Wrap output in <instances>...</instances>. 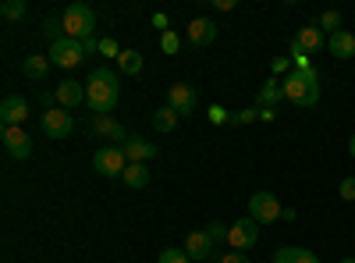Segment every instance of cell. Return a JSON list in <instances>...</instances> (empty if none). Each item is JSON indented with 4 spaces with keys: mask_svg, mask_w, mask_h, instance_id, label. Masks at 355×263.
I'll return each instance as SVG.
<instances>
[{
    "mask_svg": "<svg viewBox=\"0 0 355 263\" xmlns=\"http://www.w3.org/2000/svg\"><path fill=\"white\" fill-rule=\"evenodd\" d=\"M121 96V85H117V71L110 68H93L85 82V103L93 114H110Z\"/></svg>",
    "mask_w": 355,
    "mask_h": 263,
    "instance_id": "6da1fadb",
    "label": "cell"
},
{
    "mask_svg": "<svg viewBox=\"0 0 355 263\" xmlns=\"http://www.w3.org/2000/svg\"><path fill=\"white\" fill-rule=\"evenodd\" d=\"M281 85H284V100H291L295 107H316L320 103V75H316V68H291Z\"/></svg>",
    "mask_w": 355,
    "mask_h": 263,
    "instance_id": "7a4b0ae2",
    "label": "cell"
},
{
    "mask_svg": "<svg viewBox=\"0 0 355 263\" xmlns=\"http://www.w3.org/2000/svg\"><path fill=\"white\" fill-rule=\"evenodd\" d=\"M61 18H64V36H68V40H78V43L93 40L96 11L89 8V4H68V8L61 11Z\"/></svg>",
    "mask_w": 355,
    "mask_h": 263,
    "instance_id": "3957f363",
    "label": "cell"
},
{
    "mask_svg": "<svg viewBox=\"0 0 355 263\" xmlns=\"http://www.w3.org/2000/svg\"><path fill=\"white\" fill-rule=\"evenodd\" d=\"M125 167H128V157H125L121 146H103L93 157V171H100L103 178H121Z\"/></svg>",
    "mask_w": 355,
    "mask_h": 263,
    "instance_id": "277c9868",
    "label": "cell"
},
{
    "mask_svg": "<svg viewBox=\"0 0 355 263\" xmlns=\"http://www.w3.org/2000/svg\"><path fill=\"white\" fill-rule=\"evenodd\" d=\"M281 214H284V207H281V199H277L274 192H256V196H249V217H252L256 224H274Z\"/></svg>",
    "mask_w": 355,
    "mask_h": 263,
    "instance_id": "5b68a950",
    "label": "cell"
},
{
    "mask_svg": "<svg viewBox=\"0 0 355 263\" xmlns=\"http://www.w3.org/2000/svg\"><path fill=\"white\" fill-rule=\"evenodd\" d=\"M85 61V46L78 43V40H57V43H50V65H57V68H78Z\"/></svg>",
    "mask_w": 355,
    "mask_h": 263,
    "instance_id": "8992f818",
    "label": "cell"
},
{
    "mask_svg": "<svg viewBox=\"0 0 355 263\" xmlns=\"http://www.w3.org/2000/svg\"><path fill=\"white\" fill-rule=\"evenodd\" d=\"M256 242H259V224H256L252 217H242V221H234V224L227 228V246H231V249L245 253V249H252Z\"/></svg>",
    "mask_w": 355,
    "mask_h": 263,
    "instance_id": "52a82bcc",
    "label": "cell"
},
{
    "mask_svg": "<svg viewBox=\"0 0 355 263\" xmlns=\"http://www.w3.org/2000/svg\"><path fill=\"white\" fill-rule=\"evenodd\" d=\"M43 132H46L50 139H68V135L75 132L71 110H64V107H50V110L43 114Z\"/></svg>",
    "mask_w": 355,
    "mask_h": 263,
    "instance_id": "ba28073f",
    "label": "cell"
},
{
    "mask_svg": "<svg viewBox=\"0 0 355 263\" xmlns=\"http://www.w3.org/2000/svg\"><path fill=\"white\" fill-rule=\"evenodd\" d=\"M167 107L178 114V118H192V110H196V90L185 82H174L171 90H167Z\"/></svg>",
    "mask_w": 355,
    "mask_h": 263,
    "instance_id": "9c48e42d",
    "label": "cell"
},
{
    "mask_svg": "<svg viewBox=\"0 0 355 263\" xmlns=\"http://www.w3.org/2000/svg\"><path fill=\"white\" fill-rule=\"evenodd\" d=\"M28 118V103L21 96H4V103H0V121H4V128H21Z\"/></svg>",
    "mask_w": 355,
    "mask_h": 263,
    "instance_id": "30bf717a",
    "label": "cell"
},
{
    "mask_svg": "<svg viewBox=\"0 0 355 263\" xmlns=\"http://www.w3.org/2000/svg\"><path fill=\"white\" fill-rule=\"evenodd\" d=\"M53 100H57V107H64V110H75L78 103H85V85H78L75 78H64V82H57V90H53Z\"/></svg>",
    "mask_w": 355,
    "mask_h": 263,
    "instance_id": "8fae6325",
    "label": "cell"
},
{
    "mask_svg": "<svg viewBox=\"0 0 355 263\" xmlns=\"http://www.w3.org/2000/svg\"><path fill=\"white\" fill-rule=\"evenodd\" d=\"M0 139H4V150H8L11 160H25L28 153H33V139H28L21 128H4Z\"/></svg>",
    "mask_w": 355,
    "mask_h": 263,
    "instance_id": "7c38bea8",
    "label": "cell"
},
{
    "mask_svg": "<svg viewBox=\"0 0 355 263\" xmlns=\"http://www.w3.org/2000/svg\"><path fill=\"white\" fill-rule=\"evenodd\" d=\"M214 249H217V242L206 235V228L202 231H192V235L185 239V253H189V260L192 263H202V260H210L214 256Z\"/></svg>",
    "mask_w": 355,
    "mask_h": 263,
    "instance_id": "4fadbf2b",
    "label": "cell"
},
{
    "mask_svg": "<svg viewBox=\"0 0 355 263\" xmlns=\"http://www.w3.org/2000/svg\"><path fill=\"white\" fill-rule=\"evenodd\" d=\"M217 40V22L214 18H192L189 25V43L192 46H210Z\"/></svg>",
    "mask_w": 355,
    "mask_h": 263,
    "instance_id": "5bb4252c",
    "label": "cell"
},
{
    "mask_svg": "<svg viewBox=\"0 0 355 263\" xmlns=\"http://www.w3.org/2000/svg\"><path fill=\"white\" fill-rule=\"evenodd\" d=\"M121 150H125L128 164H150V160L157 157V146L146 142V139H139V135H128V142L121 146Z\"/></svg>",
    "mask_w": 355,
    "mask_h": 263,
    "instance_id": "9a60e30c",
    "label": "cell"
},
{
    "mask_svg": "<svg viewBox=\"0 0 355 263\" xmlns=\"http://www.w3.org/2000/svg\"><path fill=\"white\" fill-rule=\"evenodd\" d=\"M327 50H331V57H338V61H352L355 57V36L348 33V28H341V33H334L327 40Z\"/></svg>",
    "mask_w": 355,
    "mask_h": 263,
    "instance_id": "2e32d148",
    "label": "cell"
},
{
    "mask_svg": "<svg viewBox=\"0 0 355 263\" xmlns=\"http://www.w3.org/2000/svg\"><path fill=\"white\" fill-rule=\"evenodd\" d=\"M295 43H299L306 53H316V50L327 46V33H323L320 25H306V28H299V36H295Z\"/></svg>",
    "mask_w": 355,
    "mask_h": 263,
    "instance_id": "e0dca14e",
    "label": "cell"
},
{
    "mask_svg": "<svg viewBox=\"0 0 355 263\" xmlns=\"http://www.w3.org/2000/svg\"><path fill=\"white\" fill-rule=\"evenodd\" d=\"M46 71H50V57H43V53H28V57H21V75H25L28 82H43Z\"/></svg>",
    "mask_w": 355,
    "mask_h": 263,
    "instance_id": "ac0fdd59",
    "label": "cell"
},
{
    "mask_svg": "<svg viewBox=\"0 0 355 263\" xmlns=\"http://www.w3.org/2000/svg\"><path fill=\"white\" fill-rule=\"evenodd\" d=\"M281 100H284V85H281L277 78H270V82H266L263 90L256 93V110H274Z\"/></svg>",
    "mask_w": 355,
    "mask_h": 263,
    "instance_id": "d6986e66",
    "label": "cell"
},
{
    "mask_svg": "<svg viewBox=\"0 0 355 263\" xmlns=\"http://www.w3.org/2000/svg\"><path fill=\"white\" fill-rule=\"evenodd\" d=\"M93 132L96 135H107V139H114V142H128V135H125V128L117 125L114 118H107V114H93Z\"/></svg>",
    "mask_w": 355,
    "mask_h": 263,
    "instance_id": "ffe728a7",
    "label": "cell"
},
{
    "mask_svg": "<svg viewBox=\"0 0 355 263\" xmlns=\"http://www.w3.org/2000/svg\"><path fill=\"white\" fill-rule=\"evenodd\" d=\"M121 178H125L128 189H146V185H150V167H146V164H128Z\"/></svg>",
    "mask_w": 355,
    "mask_h": 263,
    "instance_id": "44dd1931",
    "label": "cell"
},
{
    "mask_svg": "<svg viewBox=\"0 0 355 263\" xmlns=\"http://www.w3.org/2000/svg\"><path fill=\"white\" fill-rule=\"evenodd\" d=\"M117 68H121L125 75H139V71H142V53H139V50H121V57H117Z\"/></svg>",
    "mask_w": 355,
    "mask_h": 263,
    "instance_id": "7402d4cb",
    "label": "cell"
},
{
    "mask_svg": "<svg viewBox=\"0 0 355 263\" xmlns=\"http://www.w3.org/2000/svg\"><path fill=\"white\" fill-rule=\"evenodd\" d=\"M174 125H178V114H174L171 107H160V110L153 114V128H157V132L167 135V132H174Z\"/></svg>",
    "mask_w": 355,
    "mask_h": 263,
    "instance_id": "603a6c76",
    "label": "cell"
},
{
    "mask_svg": "<svg viewBox=\"0 0 355 263\" xmlns=\"http://www.w3.org/2000/svg\"><path fill=\"white\" fill-rule=\"evenodd\" d=\"M43 33L50 36V43L64 40V18H61V15H50V18L43 22Z\"/></svg>",
    "mask_w": 355,
    "mask_h": 263,
    "instance_id": "cb8c5ba5",
    "label": "cell"
},
{
    "mask_svg": "<svg viewBox=\"0 0 355 263\" xmlns=\"http://www.w3.org/2000/svg\"><path fill=\"white\" fill-rule=\"evenodd\" d=\"M320 28H323V33H341V11H323L320 15Z\"/></svg>",
    "mask_w": 355,
    "mask_h": 263,
    "instance_id": "d4e9b609",
    "label": "cell"
},
{
    "mask_svg": "<svg viewBox=\"0 0 355 263\" xmlns=\"http://www.w3.org/2000/svg\"><path fill=\"white\" fill-rule=\"evenodd\" d=\"M0 15H4L8 22L25 18V0H4V8H0Z\"/></svg>",
    "mask_w": 355,
    "mask_h": 263,
    "instance_id": "484cf974",
    "label": "cell"
},
{
    "mask_svg": "<svg viewBox=\"0 0 355 263\" xmlns=\"http://www.w3.org/2000/svg\"><path fill=\"white\" fill-rule=\"evenodd\" d=\"M227 228H231V224H220V221H210V224H206V235H210V239H214V242L220 246V242H227Z\"/></svg>",
    "mask_w": 355,
    "mask_h": 263,
    "instance_id": "4316f807",
    "label": "cell"
},
{
    "mask_svg": "<svg viewBox=\"0 0 355 263\" xmlns=\"http://www.w3.org/2000/svg\"><path fill=\"white\" fill-rule=\"evenodd\" d=\"M160 50H164V53H178V50H182V40H178V33H171V28H167V33H160Z\"/></svg>",
    "mask_w": 355,
    "mask_h": 263,
    "instance_id": "83f0119b",
    "label": "cell"
},
{
    "mask_svg": "<svg viewBox=\"0 0 355 263\" xmlns=\"http://www.w3.org/2000/svg\"><path fill=\"white\" fill-rule=\"evenodd\" d=\"M299 246H284V249H277L274 253V263H295V260H299Z\"/></svg>",
    "mask_w": 355,
    "mask_h": 263,
    "instance_id": "f1b7e54d",
    "label": "cell"
},
{
    "mask_svg": "<svg viewBox=\"0 0 355 263\" xmlns=\"http://www.w3.org/2000/svg\"><path fill=\"white\" fill-rule=\"evenodd\" d=\"M160 263H192L185 249H164L160 253Z\"/></svg>",
    "mask_w": 355,
    "mask_h": 263,
    "instance_id": "f546056e",
    "label": "cell"
},
{
    "mask_svg": "<svg viewBox=\"0 0 355 263\" xmlns=\"http://www.w3.org/2000/svg\"><path fill=\"white\" fill-rule=\"evenodd\" d=\"M291 61H295V68H313V65H309V53L295 43V40H291Z\"/></svg>",
    "mask_w": 355,
    "mask_h": 263,
    "instance_id": "4dcf8cb0",
    "label": "cell"
},
{
    "mask_svg": "<svg viewBox=\"0 0 355 263\" xmlns=\"http://www.w3.org/2000/svg\"><path fill=\"white\" fill-rule=\"evenodd\" d=\"M100 53H103V57H121V46L107 36V40H100Z\"/></svg>",
    "mask_w": 355,
    "mask_h": 263,
    "instance_id": "1f68e13d",
    "label": "cell"
},
{
    "mask_svg": "<svg viewBox=\"0 0 355 263\" xmlns=\"http://www.w3.org/2000/svg\"><path fill=\"white\" fill-rule=\"evenodd\" d=\"M338 192H341V199H355V178H341V185H338Z\"/></svg>",
    "mask_w": 355,
    "mask_h": 263,
    "instance_id": "d6a6232c",
    "label": "cell"
},
{
    "mask_svg": "<svg viewBox=\"0 0 355 263\" xmlns=\"http://www.w3.org/2000/svg\"><path fill=\"white\" fill-rule=\"evenodd\" d=\"M220 263H252L245 253H239V249H227L224 256H220Z\"/></svg>",
    "mask_w": 355,
    "mask_h": 263,
    "instance_id": "836d02e7",
    "label": "cell"
},
{
    "mask_svg": "<svg viewBox=\"0 0 355 263\" xmlns=\"http://www.w3.org/2000/svg\"><path fill=\"white\" fill-rule=\"evenodd\" d=\"M210 121H214V125H224V121H231V114H227L224 107H210Z\"/></svg>",
    "mask_w": 355,
    "mask_h": 263,
    "instance_id": "e575fe53",
    "label": "cell"
},
{
    "mask_svg": "<svg viewBox=\"0 0 355 263\" xmlns=\"http://www.w3.org/2000/svg\"><path fill=\"white\" fill-rule=\"evenodd\" d=\"M256 118H259V110H239V114H234V125H249Z\"/></svg>",
    "mask_w": 355,
    "mask_h": 263,
    "instance_id": "d590c367",
    "label": "cell"
},
{
    "mask_svg": "<svg viewBox=\"0 0 355 263\" xmlns=\"http://www.w3.org/2000/svg\"><path fill=\"white\" fill-rule=\"evenodd\" d=\"M295 263H320V256H316V253H309V249H302Z\"/></svg>",
    "mask_w": 355,
    "mask_h": 263,
    "instance_id": "8d00e7d4",
    "label": "cell"
},
{
    "mask_svg": "<svg viewBox=\"0 0 355 263\" xmlns=\"http://www.w3.org/2000/svg\"><path fill=\"white\" fill-rule=\"evenodd\" d=\"M217 11H234V0H214Z\"/></svg>",
    "mask_w": 355,
    "mask_h": 263,
    "instance_id": "74e56055",
    "label": "cell"
},
{
    "mask_svg": "<svg viewBox=\"0 0 355 263\" xmlns=\"http://www.w3.org/2000/svg\"><path fill=\"white\" fill-rule=\"evenodd\" d=\"M270 68H274V75H281V71H288V61H284V57H277V61H274Z\"/></svg>",
    "mask_w": 355,
    "mask_h": 263,
    "instance_id": "f35d334b",
    "label": "cell"
},
{
    "mask_svg": "<svg viewBox=\"0 0 355 263\" xmlns=\"http://www.w3.org/2000/svg\"><path fill=\"white\" fill-rule=\"evenodd\" d=\"M153 25H157V28H164V33H167V15H153Z\"/></svg>",
    "mask_w": 355,
    "mask_h": 263,
    "instance_id": "ab89813d",
    "label": "cell"
},
{
    "mask_svg": "<svg viewBox=\"0 0 355 263\" xmlns=\"http://www.w3.org/2000/svg\"><path fill=\"white\" fill-rule=\"evenodd\" d=\"M348 153H352V157H355V135H352V139H348Z\"/></svg>",
    "mask_w": 355,
    "mask_h": 263,
    "instance_id": "60d3db41",
    "label": "cell"
},
{
    "mask_svg": "<svg viewBox=\"0 0 355 263\" xmlns=\"http://www.w3.org/2000/svg\"><path fill=\"white\" fill-rule=\"evenodd\" d=\"M341 263H355V256H345V260H341Z\"/></svg>",
    "mask_w": 355,
    "mask_h": 263,
    "instance_id": "b9f144b4",
    "label": "cell"
},
{
    "mask_svg": "<svg viewBox=\"0 0 355 263\" xmlns=\"http://www.w3.org/2000/svg\"><path fill=\"white\" fill-rule=\"evenodd\" d=\"M202 263H210V260H202Z\"/></svg>",
    "mask_w": 355,
    "mask_h": 263,
    "instance_id": "7bdbcfd3",
    "label": "cell"
}]
</instances>
